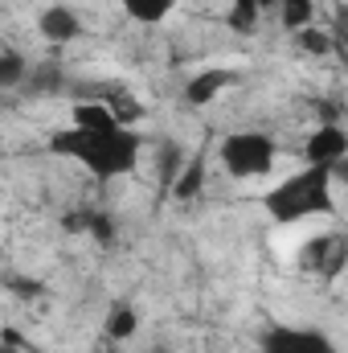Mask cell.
<instances>
[{
    "instance_id": "obj_1",
    "label": "cell",
    "mask_w": 348,
    "mask_h": 353,
    "mask_svg": "<svg viewBox=\"0 0 348 353\" xmlns=\"http://www.w3.org/2000/svg\"><path fill=\"white\" fill-rule=\"evenodd\" d=\"M50 152L54 157H66L74 165H83L87 173H94L98 181H115V176H127L140 169V152H144V140L127 128V123H115L107 132H87V128H66V132H54L50 136Z\"/></svg>"
},
{
    "instance_id": "obj_2",
    "label": "cell",
    "mask_w": 348,
    "mask_h": 353,
    "mask_svg": "<svg viewBox=\"0 0 348 353\" xmlns=\"http://www.w3.org/2000/svg\"><path fill=\"white\" fill-rule=\"evenodd\" d=\"M332 173H336V169L307 165L303 173L279 181V185L262 197L266 214H270L274 222H283V226H291V222H299V218H312V214H332V205H336V201H332Z\"/></svg>"
},
{
    "instance_id": "obj_3",
    "label": "cell",
    "mask_w": 348,
    "mask_h": 353,
    "mask_svg": "<svg viewBox=\"0 0 348 353\" xmlns=\"http://www.w3.org/2000/svg\"><path fill=\"white\" fill-rule=\"evenodd\" d=\"M217 161L221 169L238 181H250V176H266L274 169V140L266 132H230L217 148Z\"/></svg>"
},
{
    "instance_id": "obj_4",
    "label": "cell",
    "mask_w": 348,
    "mask_h": 353,
    "mask_svg": "<svg viewBox=\"0 0 348 353\" xmlns=\"http://www.w3.org/2000/svg\"><path fill=\"white\" fill-rule=\"evenodd\" d=\"M259 345L262 353H336V341L324 329L307 325H270Z\"/></svg>"
},
{
    "instance_id": "obj_5",
    "label": "cell",
    "mask_w": 348,
    "mask_h": 353,
    "mask_svg": "<svg viewBox=\"0 0 348 353\" xmlns=\"http://www.w3.org/2000/svg\"><path fill=\"white\" fill-rule=\"evenodd\" d=\"M307 165H324V169H336L348 152V136L340 123H320L312 136H307Z\"/></svg>"
},
{
    "instance_id": "obj_6",
    "label": "cell",
    "mask_w": 348,
    "mask_h": 353,
    "mask_svg": "<svg viewBox=\"0 0 348 353\" xmlns=\"http://www.w3.org/2000/svg\"><path fill=\"white\" fill-rule=\"evenodd\" d=\"M37 33H41L50 46H70L74 37H83V17H78L70 4H50V8H41V17H37Z\"/></svg>"
},
{
    "instance_id": "obj_7",
    "label": "cell",
    "mask_w": 348,
    "mask_h": 353,
    "mask_svg": "<svg viewBox=\"0 0 348 353\" xmlns=\"http://www.w3.org/2000/svg\"><path fill=\"white\" fill-rule=\"evenodd\" d=\"M234 79H238L234 70H201L197 79L184 83V103L188 107H209L226 87H234Z\"/></svg>"
},
{
    "instance_id": "obj_8",
    "label": "cell",
    "mask_w": 348,
    "mask_h": 353,
    "mask_svg": "<svg viewBox=\"0 0 348 353\" xmlns=\"http://www.w3.org/2000/svg\"><path fill=\"white\" fill-rule=\"evenodd\" d=\"M102 333H107V341H131V337L140 333V312H135L131 304H123V300H115V304L107 308V321H102Z\"/></svg>"
},
{
    "instance_id": "obj_9",
    "label": "cell",
    "mask_w": 348,
    "mask_h": 353,
    "mask_svg": "<svg viewBox=\"0 0 348 353\" xmlns=\"http://www.w3.org/2000/svg\"><path fill=\"white\" fill-rule=\"evenodd\" d=\"M66 226L70 230H83V234H90L94 243H115V218L107 214V210H78L74 218H66Z\"/></svg>"
},
{
    "instance_id": "obj_10",
    "label": "cell",
    "mask_w": 348,
    "mask_h": 353,
    "mask_svg": "<svg viewBox=\"0 0 348 353\" xmlns=\"http://www.w3.org/2000/svg\"><path fill=\"white\" fill-rule=\"evenodd\" d=\"M115 123H119V115H115L107 103H74V111H70V128L107 132V128H115Z\"/></svg>"
},
{
    "instance_id": "obj_11",
    "label": "cell",
    "mask_w": 348,
    "mask_h": 353,
    "mask_svg": "<svg viewBox=\"0 0 348 353\" xmlns=\"http://www.w3.org/2000/svg\"><path fill=\"white\" fill-rule=\"evenodd\" d=\"M119 4L135 25H164L176 8V0H119Z\"/></svg>"
},
{
    "instance_id": "obj_12",
    "label": "cell",
    "mask_w": 348,
    "mask_h": 353,
    "mask_svg": "<svg viewBox=\"0 0 348 353\" xmlns=\"http://www.w3.org/2000/svg\"><path fill=\"white\" fill-rule=\"evenodd\" d=\"M205 185V157H193L188 165H180V173L173 181V197L176 201H193Z\"/></svg>"
},
{
    "instance_id": "obj_13",
    "label": "cell",
    "mask_w": 348,
    "mask_h": 353,
    "mask_svg": "<svg viewBox=\"0 0 348 353\" xmlns=\"http://www.w3.org/2000/svg\"><path fill=\"white\" fill-rule=\"evenodd\" d=\"M33 74L29 58L17 54V50H0V90H12V87H25Z\"/></svg>"
},
{
    "instance_id": "obj_14",
    "label": "cell",
    "mask_w": 348,
    "mask_h": 353,
    "mask_svg": "<svg viewBox=\"0 0 348 353\" xmlns=\"http://www.w3.org/2000/svg\"><path fill=\"white\" fill-rule=\"evenodd\" d=\"M274 8L291 33H299L303 25H316V0H279Z\"/></svg>"
},
{
    "instance_id": "obj_15",
    "label": "cell",
    "mask_w": 348,
    "mask_h": 353,
    "mask_svg": "<svg viewBox=\"0 0 348 353\" xmlns=\"http://www.w3.org/2000/svg\"><path fill=\"white\" fill-rule=\"evenodd\" d=\"M262 21V8L254 0H234V8H230V17H226V25L238 33V37H250L254 29H259Z\"/></svg>"
},
{
    "instance_id": "obj_16",
    "label": "cell",
    "mask_w": 348,
    "mask_h": 353,
    "mask_svg": "<svg viewBox=\"0 0 348 353\" xmlns=\"http://www.w3.org/2000/svg\"><path fill=\"white\" fill-rule=\"evenodd\" d=\"M295 41H299V50L303 54H316V58H324V54H332V33L328 29H320V25H303L299 33H295Z\"/></svg>"
},
{
    "instance_id": "obj_17",
    "label": "cell",
    "mask_w": 348,
    "mask_h": 353,
    "mask_svg": "<svg viewBox=\"0 0 348 353\" xmlns=\"http://www.w3.org/2000/svg\"><path fill=\"white\" fill-rule=\"evenodd\" d=\"M180 165H184V152H180V148H176V144H164V152H160V181H164V185H173L176 181V173H180Z\"/></svg>"
},
{
    "instance_id": "obj_18",
    "label": "cell",
    "mask_w": 348,
    "mask_h": 353,
    "mask_svg": "<svg viewBox=\"0 0 348 353\" xmlns=\"http://www.w3.org/2000/svg\"><path fill=\"white\" fill-rule=\"evenodd\" d=\"M12 292H21V296H37V292H41V283H29V279H12Z\"/></svg>"
},
{
    "instance_id": "obj_19",
    "label": "cell",
    "mask_w": 348,
    "mask_h": 353,
    "mask_svg": "<svg viewBox=\"0 0 348 353\" xmlns=\"http://www.w3.org/2000/svg\"><path fill=\"white\" fill-rule=\"evenodd\" d=\"M254 4H259V8H274V4H279V0H254Z\"/></svg>"
}]
</instances>
